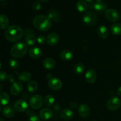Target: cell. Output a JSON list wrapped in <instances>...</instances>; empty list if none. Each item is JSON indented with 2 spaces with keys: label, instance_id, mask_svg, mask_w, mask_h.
<instances>
[{
  "label": "cell",
  "instance_id": "obj_8",
  "mask_svg": "<svg viewBox=\"0 0 121 121\" xmlns=\"http://www.w3.org/2000/svg\"><path fill=\"white\" fill-rule=\"evenodd\" d=\"M62 82L57 78H52L48 82V86L53 91H59L62 87Z\"/></svg>",
  "mask_w": 121,
  "mask_h": 121
},
{
  "label": "cell",
  "instance_id": "obj_38",
  "mask_svg": "<svg viewBox=\"0 0 121 121\" xmlns=\"http://www.w3.org/2000/svg\"><path fill=\"white\" fill-rule=\"evenodd\" d=\"M8 79H9V81L10 82H12L14 83V77L13 76L12 74H10V75H9L8 76Z\"/></svg>",
  "mask_w": 121,
  "mask_h": 121
},
{
  "label": "cell",
  "instance_id": "obj_26",
  "mask_svg": "<svg viewBox=\"0 0 121 121\" xmlns=\"http://www.w3.org/2000/svg\"><path fill=\"white\" fill-rule=\"evenodd\" d=\"M18 79L20 81L23 82H27L30 81L31 79V74L27 72H24L20 73L18 75Z\"/></svg>",
  "mask_w": 121,
  "mask_h": 121
},
{
  "label": "cell",
  "instance_id": "obj_21",
  "mask_svg": "<svg viewBox=\"0 0 121 121\" xmlns=\"http://www.w3.org/2000/svg\"><path fill=\"white\" fill-rule=\"evenodd\" d=\"M9 24V20L7 16L4 14L0 15V29L5 30L8 28Z\"/></svg>",
  "mask_w": 121,
  "mask_h": 121
},
{
  "label": "cell",
  "instance_id": "obj_39",
  "mask_svg": "<svg viewBox=\"0 0 121 121\" xmlns=\"http://www.w3.org/2000/svg\"><path fill=\"white\" fill-rule=\"evenodd\" d=\"M117 94H118V95L121 96V86L119 87V88L118 89V90H117Z\"/></svg>",
  "mask_w": 121,
  "mask_h": 121
},
{
  "label": "cell",
  "instance_id": "obj_17",
  "mask_svg": "<svg viewBox=\"0 0 121 121\" xmlns=\"http://www.w3.org/2000/svg\"><path fill=\"white\" fill-rule=\"evenodd\" d=\"M2 114L7 118H13L15 115V109L12 106H8L2 109Z\"/></svg>",
  "mask_w": 121,
  "mask_h": 121
},
{
  "label": "cell",
  "instance_id": "obj_22",
  "mask_svg": "<svg viewBox=\"0 0 121 121\" xmlns=\"http://www.w3.org/2000/svg\"><path fill=\"white\" fill-rule=\"evenodd\" d=\"M47 17L50 19L51 20H53L54 21H59L60 18V14L55 9H50L48 11L47 13Z\"/></svg>",
  "mask_w": 121,
  "mask_h": 121
},
{
  "label": "cell",
  "instance_id": "obj_24",
  "mask_svg": "<svg viewBox=\"0 0 121 121\" xmlns=\"http://www.w3.org/2000/svg\"><path fill=\"white\" fill-rule=\"evenodd\" d=\"M107 5L106 3L102 2H95L93 4V8L98 12H103L106 10Z\"/></svg>",
  "mask_w": 121,
  "mask_h": 121
},
{
  "label": "cell",
  "instance_id": "obj_19",
  "mask_svg": "<svg viewBox=\"0 0 121 121\" xmlns=\"http://www.w3.org/2000/svg\"><path fill=\"white\" fill-rule=\"evenodd\" d=\"M55 60L52 58H47L43 62V66L46 69H52L56 66Z\"/></svg>",
  "mask_w": 121,
  "mask_h": 121
},
{
  "label": "cell",
  "instance_id": "obj_31",
  "mask_svg": "<svg viewBox=\"0 0 121 121\" xmlns=\"http://www.w3.org/2000/svg\"><path fill=\"white\" fill-rule=\"evenodd\" d=\"M9 102V97L7 93H0V104L2 105H7Z\"/></svg>",
  "mask_w": 121,
  "mask_h": 121
},
{
  "label": "cell",
  "instance_id": "obj_6",
  "mask_svg": "<svg viewBox=\"0 0 121 121\" xmlns=\"http://www.w3.org/2000/svg\"><path fill=\"white\" fill-rule=\"evenodd\" d=\"M98 16L92 12H88L84 15L83 17V21L85 24L92 26L95 24L98 21Z\"/></svg>",
  "mask_w": 121,
  "mask_h": 121
},
{
  "label": "cell",
  "instance_id": "obj_32",
  "mask_svg": "<svg viewBox=\"0 0 121 121\" xmlns=\"http://www.w3.org/2000/svg\"><path fill=\"white\" fill-rule=\"evenodd\" d=\"M9 66H10L11 68L14 69H17L20 66V63H19L18 61L17 60L15 59H11L9 60V62H8Z\"/></svg>",
  "mask_w": 121,
  "mask_h": 121
},
{
  "label": "cell",
  "instance_id": "obj_16",
  "mask_svg": "<svg viewBox=\"0 0 121 121\" xmlns=\"http://www.w3.org/2000/svg\"><path fill=\"white\" fill-rule=\"evenodd\" d=\"M39 115L41 119L43 120H48L53 117V112L48 108H43L40 111Z\"/></svg>",
  "mask_w": 121,
  "mask_h": 121
},
{
  "label": "cell",
  "instance_id": "obj_9",
  "mask_svg": "<svg viewBox=\"0 0 121 121\" xmlns=\"http://www.w3.org/2000/svg\"><path fill=\"white\" fill-rule=\"evenodd\" d=\"M60 41L59 35L56 33H51L46 37V43L50 46L57 44Z\"/></svg>",
  "mask_w": 121,
  "mask_h": 121
},
{
  "label": "cell",
  "instance_id": "obj_30",
  "mask_svg": "<svg viewBox=\"0 0 121 121\" xmlns=\"http://www.w3.org/2000/svg\"><path fill=\"white\" fill-rule=\"evenodd\" d=\"M54 98L51 95H48L45 97L44 99V105L47 107H50L54 103Z\"/></svg>",
  "mask_w": 121,
  "mask_h": 121
},
{
  "label": "cell",
  "instance_id": "obj_5",
  "mask_svg": "<svg viewBox=\"0 0 121 121\" xmlns=\"http://www.w3.org/2000/svg\"><path fill=\"white\" fill-rule=\"evenodd\" d=\"M106 106L108 109L109 111H116L121 107V99L118 97H113V98H110L106 102Z\"/></svg>",
  "mask_w": 121,
  "mask_h": 121
},
{
  "label": "cell",
  "instance_id": "obj_42",
  "mask_svg": "<svg viewBox=\"0 0 121 121\" xmlns=\"http://www.w3.org/2000/svg\"><path fill=\"white\" fill-rule=\"evenodd\" d=\"M85 1L88 2H92L93 1V0H85Z\"/></svg>",
  "mask_w": 121,
  "mask_h": 121
},
{
  "label": "cell",
  "instance_id": "obj_33",
  "mask_svg": "<svg viewBox=\"0 0 121 121\" xmlns=\"http://www.w3.org/2000/svg\"><path fill=\"white\" fill-rule=\"evenodd\" d=\"M41 3L40 2H37V1H35L32 5V9L33 10L37 11H39L41 9Z\"/></svg>",
  "mask_w": 121,
  "mask_h": 121
},
{
  "label": "cell",
  "instance_id": "obj_35",
  "mask_svg": "<svg viewBox=\"0 0 121 121\" xmlns=\"http://www.w3.org/2000/svg\"><path fill=\"white\" fill-rule=\"evenodd\" d=\"M8 79V75L5 72H0V81H5Z\"/></svg>",
  "mask_w": 121,
  "mask_h": 121
},
{
  "label": "cell",
  "instance_id": "obj_12",
  "mask_svg": "<svg viewBox=\"0 0 121 121\" xmlns=\"http://www.w3.org/2000/svg\"><path fill=\"white\" fill-rule=\"evenodd\" d=\"M97 79V74L93 69H89L85 74V80L88 83H94Z\"/></svg>",
  "mask_w": 121,
  "mask_h": 121
},
{
  "label": "cell",
  "instance_id": "obj_37",
  "mask_svg": "<svg viewBox=\"0 0 121 121\" xmlns=\"http://www.w3.org/2000/svg\"><path fill=\"white\" fill-rule=\"evenodd\" d=\"M70 106L72 107V108L75 109L78 107V105H77V104L75 102H72L70 104Z\"/></svg>",
  "mask_w": 121,
  "mask_h": 121
},
{
  "label": "cell",
  "instance_id": "obj_44",
  "mask_svg": "<svg viewBox=\"0 0 121 121\" xmlns=\"http://www.w3.org/2000/svg\"><path fill=\"white\" fill-rule=\"evenodd\" d=\"M0 121H5L3 119H2V118H0Z\"/></svg>",
  "mask_w": 121,
  "mask_h": 121
},
{
  "label": "cell",
  "instance_id": "obj_46",
  "mask_svg": "<svg viewBox=\"0 0 121 121\" xmlns=\"http://www.w3.org/2000/svg\"><path fill=\"white\" fill-rule=\"evenodd\" d=\"M1 107H0V112H1Z\"/></svg>",
  "mask_w": 121,
  "mask_h": 121
},
{
  "label": "cell",
  "instance_id": "obj_14",
  "mask_svg": "<svg viewBox=\"0 0 121 121\" xmlns=\"http://www.w3.org/2000/svg\"><path fill=\"white\" fill-rule=\"evenodd\" d=\"M60 115L61 119L65 121H68L73 118V117H74V112L72 111H71L70 109L65 108L61 110V112H60Z\"/></svg>",
  "mask_w": 121,
  "mask_h": 121
},
{
  "label": "cell",
  "instance_id": "obj_25",
  "mask_svg": "<svg viewBox=\"0 0 121 121\" xmlns=\"http://www.w3.org/2000/svg\"><path fill=\"white\" fill-rule=\"evenodd\" d=\"M111 31L115 35H119L121 34V24L115 23L111 27Z\"/></svg>",
  "mask_w": 121,
  "mask_h": 121
},
{
  "label": "cell",
  "instance_id": "obj_36",
  "mask_svg": "<svg viewBox=\"0 0 121 121\" xmlns=\"http://www.w3.org/2000/svg\"><path fill=\"white\" fill-rule=\"evenodd\" d=\"M28 121H41V119L39 117L36 115H33L30 117Z\"/></svg>",
  "mask_w": 121,
  "mask_h": 121
},
{
  "label": "cell",
  "instance_id": "obj_47",
  "mask_svg": "<svg viewBox=\"0 0 121 121\" xmlns=\"http://www.w3.org/2000/svg\"><path fill=\"white\" fill-rule=\"evenodd\" d=\"M95 121V120H93V121Z\"/></svg>",
  "mask_w": 121,
  "mask_h": 121
},
{
  "label": "cell",
  "instance_id": "obj_15",
  "mask_svg": "<svg viewBox=\"0 0 121 121\" xmlns=\"http://www.w3.org/2000/svg\"><path fill=\"white\" fill-rule=\"evenodd\" d=\"M28 54L33 59H39L42 56V50L37 47H33L29 50Z\"/></svg>",
  "mask_w": 121,
  "mask_h": 121
},
{
  "label": "cell",
  "instance_id": "obj_11",
  "mask_svg": "<svg viewBox=\"0 0 121 121\" xmlns=\"http://www.w3.org/2000/svg\"><path fill=\"white\" fill-rule=\"evenodd\" d=\"M23 86L20 82H15L13 83L10 87V92L13 95L18 96L22 92Z\"/></svg>",
  "mask_w": 121,
  "mask_h": 121
},
{
  "label": "cell",
  "instance_id": "obj_40",
  "mask_svg": "<svg viewBox=\"0 0 121 121\" xmlns=\"http://www.w3.org/2000/svg\"><path fill=\"white\" fill-rule=\"evenodd\" d=\"M39 1H40L41 2H43V3H44V2H48L49 0H39Z\"/></svg>",
  "mask_w": 121,
  "mask_h": 121
},
{
  "label": "cell",
  "instance_id": "obj_28",
  "mask_svg": "<svg viewBox=\"0 0 121 121\" xmlns=\"http://www.w3.org/2000/svg\"><path fill=\"white\" fill-rule=\"evenodd\" d=\"M85 69V66L82 63H78L74 65V72L76 74H82L84 72Z\"/></svg>",
  "mask_w": 121,
  "mask_h": 121
},
{
  "label": "cell",
  "instance_id": "obj_13",
  "mask_svg": "<svg viewBox=\"0 0 121 121\" xmlns=\"http://www.w3.org/2000/svg\"><path fill=\"white\" fill-rule=\"evenodd\" d=\"M28 107V104L24 100H18L14 104V108L15 111L18 112H24L27 109Z\"/></svg>",
  "mask_w": 121,
  "mask_h": 121
},
{
  "label": "cell",
  "instance_id": "obj_7",
  "mask_svg": "<svg viewBox=\"0 0 121 121\" xmlns=\"http://www.w3.org/2000/svg\"><path fill=\"white\" fill-rule=\"evenodd\" d=\"M105 15L106 18L111 22H117L119 20V14L117 10L113 8H109L105 11Z\"/></svg>",
  "mask_w": 121,
  "mask_h": 121
},
{
  "label": "cell",
  "instance_id": "obj_1",
  "mask_svg": "<svg viewBox=\"0 0 121 121\" xmlns=\"http://www.w3.org/2000/svg\"><path fill=\"white\" fill-rule=\"evenodd\" d=\"M33 24L34 27L40 31H47L52 26V20L47 16L39 15L34 17L33 19Z\"/></svg>",
  "mask_w": 121,
  "mask_h": 121
},
{
  "label": "cell",
  "instance_id": "obj_2",
  "mask_svg": "<svg viewBox=\"0 0 121 121\" xmlns=\"http://www.w3.org/2000/svg\"><path fill=\"white\" fill-rule=\"evenodd\" d=\"M5 39L9 42H17L23 35V30L20 26H11L5 29L4 33Z\"/></svg>",
  "mask_w": 121,
  "mask_h": 121
},
{
  "label": "cell",
  "instance_id": "obj_45",
  "mask_svg": "<svg viewBox=\"0 0 121 121\" xmlns=\"http://www.w3.org/2000/svg\"><path fill=\"white\" fill-rule=\"evenodd\" d=\"M1 67H2V66H1V63H0V70H1Z\"/></svg>",
  "mask_w": 121,
  "mask_h": 121
},
{
  "label": "cell",
  "instance_id": "obj_34",
  "mask_svg": "<svg viewBox=\"0 0 121 121\" xmlns=\"http://www.w3.org/2000/svg\"><path fill=\"white\" fill-rule=\"evenodd\" d=\"M37 41L40 44H44L46 42V38L44 35H40L37 39Z\"/></svg>",
  "mask_w": 121,
  "mask_h": 121
},
{
  "label": "cell",
  "instance_id": "obj_48",
  "mask_svg": "<svg viewBox=\"0 0 121 121\" xmlns=\"http://www.w3.org/2000/svg\"><path fill=\"white\" fill-rule=\"evenodd\" d=\"M0 1H4V0H0Z\"/></svg>",
  "mask_w": 121,
  "mask_h": 121
},
{
  "label": "cell",
  "instance_id": "obj_20",
  "mask_svg": "<svg viewBox=\"0 0 121 121\" xmlns=\"http://www.w3.org/2000/svg\"><path fill=\"white\" fill-rule=\"evenodd\" d=\"M98 35L101 39H107L109 35V31L107 27L105 26H100L98 29Z\"/></svg>",
  "mask_w": 121,
  "mask_h": 121
},
{
  "label": "cell",
  "instance_id": "obj_41",
  "mask_svg": "<svg viewBox=\"0 0 121 121\" xmlns=\"http://www.w3.org/2000/svg\"><path fill=\"white\" fill-rule=\"evenodd\" d=\"M2 85L0 84V93H1V92H2Z\"/></svg>",
  "mask_w": 121,
  "mask_h": 121
},
{
  "label": "cell",
  "instance_id": "obj_43",
  "mask_svg": "<svg viewBox=\"0 0 121 121\" xmlns=\"http://www.w3.org/2000/svg\"><path fill=\"white\" fill-rule=\"evenodd\" d=\"M103 0H96V2H102Z\"/></svg>",
  "mask_w": 121,
  "mask_h": 121
},
{
  "label": "cell",
  "instance_id": "obj_4",
  "mask_svg": "<svg viewBox=\"0 0 121 121\" xmlns=\"http://www.w3.org/2000/svg\"><path fill=\"white\" fill-rule=\"evenodd\" d=\"M31 108L34 109H39L41 108L43 104L42 97L37 94L34 95L31 97L29 101Z\"/></svg>",
  "mask_w": 121,
  "mask_h": 121
},
{
  "label": "cell",
  "instance_id": "obj_3",
  "mask_svg": "<svg viewBox=\"0 0 121 121\" xmlns=\"http://www.w3.org/2000/svg\"><path fill=\"white\" fill-rule=\"evenodd\" d=\"M28 50L26 44L22 42H17L12 46L10 50L11 55L15 58H21L24 56Z\"/></svg>",
  "mask_w": 121,
  "mask_h": 121
},
{
  "label": "cell",
  "instance_id": "obj_10",
  "mask_svg": "<svg viewBox=\"0 0 121 121\" xmlns=\"http://www.w3.org/2000/svg\"><path fill=\"white\" fill-rule=\"evenodd\" d=\"M78 112L82 118H87L91 114V108L87 104H82L78 108Z\"/></svg>",
  "mask_w": 121,
  "mask_h": 121
},
{
  "label": "cell",
  "instance_id": "obj_29",
  "mask_svg": "<svg viewBox=\"0 0 121 121\" xmlns=\"http://www.w3.org/2000/svg\"><path fill=\"white\" fill-rule=\"evenodd\" d=\"M27 90L30 93H34L37 91L38 85L37 83L35 81H31L28 83L27 86Z\"/></svg>",
  "mask_w": 121,
  "mask_h": 121
},
{
  "label": "cell",
  "instance_id": "obj_18",
  "mask_svg": "<svg viewBox=\"0 0 121 121\" xmlns=\"http://www.w3.org/2000/svg\"><path fill=\"white\" fill-rule=\"evenodd\" d=\"M73 54L72 52L69 50H64L60 53V57L63 61H67L70 60L73 58Z\"/></svg>",
  "mask_w": 121,
  "mask_h": 121
},
{
  "label": "cell",
  "instance_id": "obj_23",
  "mask_svg": "<svg viewBox=\"0 0 121 121\" xmlns=\"http://www.w3.org/2000/svg\"><path fill=\"white\" fill-rule=\"evenodd\" d=\"M87 3L84 0H79L76 3V8L78 10L80 13H84L87 9Z\"/></svg>",
  "mask_w": 121,
  "mask_h": 121
},
{
  "label": "cell",
  "instance_id": "obj_27",
  "mask_svg": "<svg viewBox=\"0 0 121 121\" xmlns=\"http://www.w3.org/2000/svg\"><path fill=\"white\" fill-rule=\"evenodd\" d=\"M37 41V39L34 35L32 34H29L25 38V41L26 44L28 46H33L35 43Z\"/></svg>",
  "mask_w": 121,
  "mask_h": 121
}]
</instances>
